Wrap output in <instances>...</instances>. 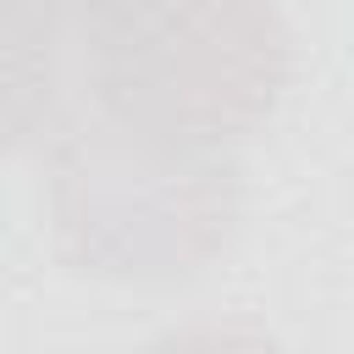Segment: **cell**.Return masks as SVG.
<instances>
[{"label": "cell", "mask_w": 354, "mask_h": 354, "mask_svg": "<svg viewBox=\"0 0 354 354\" xmlns=\"http://www.w3.org/2000/svg\"><path fill=\"white\" fill-rule=\"evenodd\" d=\"M44 205L55 254L77 277L183 288L238 238L243 171L232 149L166 144L88 111L44 138Z\"/></svg>", "instance_id": "1"}, {"label": "cell", "mask_w": 354, "mask_h": 354, "mask_svg": "<svg viewBox=\"0 0 354 354\" xmlns=\"http://www.w3.org/2000/svg\"><path fill=\"white\" fill-rule=\"evenodd\" d=\"M94 111L194 149L254 138L293 77L277 0H72Z\"/></svg>", "instance_id": "2"}, {"label": "cell", "mask_w": 354, "mask_h": 354, "mask_svg": "<svg viewBox=\"0 0 354 354\" xmlns=\"http://www.w3.org/2000/svg\"><path fill=\"white\" fill-rule=\"evenodd\" d=\"M77 39L72 0H6V133L11 149L55 133L61 50Z\"/></svg>", "instance_id": "3"}, {"label": "cell", "mask_w": 354, "mask_h": 354, "mask_svg": "<svg viewBox=\"0 0 354 354\" xmlns=\"http://www.w3.org/2000/svg\"><path fill=\"white\" fill-rule=\"evenodd\" d=\"M138 354H288V348L260 321H243V315H199V321L166 326Z\"/></svg>", "instance_id": "4"}]
</instances>
